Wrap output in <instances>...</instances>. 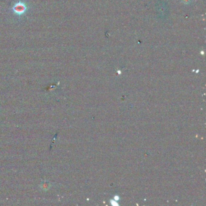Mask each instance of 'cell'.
<instances>
[{"mask_svg":"<svg viewBox=\"0 0 206 206\" xmlns=\"http://www.w3.org/2000/svg\"><path fill=\"white\" fill-rule=\"evenodd\" d=\"M13 10L14 12L17 13V14H22L26 10V7L25 5L21 2H19L16 4L14 7H13Z\"/></svg>","mask_w":206,"mask_h":206,"instance_id":"6da1fadb","label":"cell"}]
</instances>
